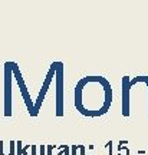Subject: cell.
<instances>
[{"mask_svg": "<svg viewBox=\"0 0 148 155\" xmlns=\"http://www.w3.org/2000/svg\"><path fill=\"white\" fill-rule=\"evenodd\" d=\"M112 102L111 83L102 76H86L76 83L75 106L85 116L106 114Z\"/></svg>", "mask_w": 148, "mask_h": 155, "instance_id": "1", "label": "cell"}, {"mask_svg": "<svg viewBox=\"0 0 148 155\" xmlns=\"http://www.w3.org/2000/svg\"><path fill=\"white\" fill-rule=\"evenodd\" d=\"M128 86H130V82H128V78H124V115L128 116L130 112H128Z\"/></svg>", "mask_w": 148, "mask_h": 155, "instance_id": "2", "label": "cell"}]
</instances>
